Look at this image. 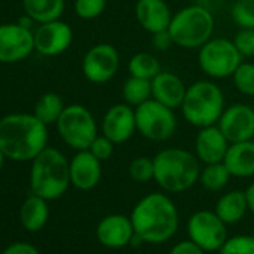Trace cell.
<instances>
[{"label":"cell","instance_id":"obj_1","mask_svg":"<svg viewBox=\"0 0 254 254\" xmlns=\"http://www.w3.org/2000/svg\"><path fill=\"white\" fill-rule=\"evenodd\" d=\"M48 147V126L35 114L15 112L0 118V150L12 162H32Z\"/></svg>","mask_w":254,"mask_h":254},{"label":"cell","instance_id":"obj_2","mask_svg":"<svg viewBox=\"0 0 254 254\" xmlns=\"http://www.w3.org/2000/svg\"><path fill=\"white\" fill-rule=\"evenodd\" d=\"M129 217L144 244H165L180 226L178 208L166 191H153L141 197Z\"/></svg>","mask_w":254,"mask_h":254},{"label":"cell","instance_id":"obj_3","mask_svg":"<svg viewBox=\"0 0 254 254\" xmlns=\"http://www.w3.org/2000/svg\"><path fill=\"white\" fill-rule=\"evenodd\" d=\"M154 181L166 193H184L199 183L200 162L184 148H163L154 157Z\"/></svg>","mask_w":254,"mask_h":254},{"label":"cell","instance_id":"obj_4","mask_svg":"<svg viewBox=\"0 0 254 254\" xmlns=\"http://www.w3.org/2000/svg\"><path fill=\"white\" fill-rule=\"evenodd\" d=\"M70 184L69 160L53 147H47L32 160L30 189L32 193L50 200L62 197Z\"/></svg>","mask_w":254,"mask_h":254},{"label":"cell","instance_id":"obj_5","mask_svg":"<svg viewBox=\"0 0 254 254\" xmlns=\"http://www.w3.org/2000/svg\"><path fill=\"white\" fill-rule=\"evenodd\" d=\"M224 108L226 102L223 90L212 79H199L187 87L180 109L190 126L200 129L217 124Z\"/></svg>","mask_w":254,"mask_h":254},{"label":"cell","instance_id":"obj_6","mask_svg":"<svg viewBox=\"0 0 254 254\" xmlns=\"http://www.w3.org/2000/svg\"><path fill=\"white\" fill-rule=\"evenodd\" d=\"M214 29V14L200 3L189 5L177 11L168 27L174 44L184 50H199L212 38Z\"/></svg>","mask_w":254,"mask_h":254},{"label":"cell","instance_id":"obj_7","mask_svg":"<svg viewBox=\"0 0 254 254\" xmlns=\"http://www.w3.org/2000/svg\"><path fill=\"white\" fill-rule=\"evenodd\" d=\"M62 141L75 151L88 150L96 139L97 123L91 111L79 103H72L64 108L56 123Z\"/></svg>","mask_w":254,"mask_h":254},{"label":"cell","instance_id":"obj_8","mask_svg":"<svg viewBox=\"0 0 254 254\" xmlns=\"http://www.w3.org/2000/svg\"><path fill=\"white\" fill-rule=\"evenodd\" d=\"M244 57L227 38H211L197 50V64L209 79L232 78Z\"/></svg>","mask_w":254,"mask_h":254},{"label":"cell","instance_id":"obj_9","mask_svg":"<svg viewBox=\"0 0 254 254\" xmlns=\"http://www.w3.org/2000/svg\"><path fill=\"white\" fill-rule=\"evenodd\" d=\"M136 132L148 141L165 142L171 139L178 127L175 109L150 99L135 108Z\"/></svg>","mask_w":254,"mask_h":254},{"label":"cell","instance_id":"obj_10","mask_svg":"<svg viewBox=\"0 0 254 254\" xmlns=\"http://www.w3.org/2000/svg\"><path fill=\"white\" fill-rule=\"evenodd\" d=\"M187 235L203 251L214 253L229 238L227 224L215 214V211L199 209L193 212L187 221Z\"/></svg>","mask_w":254,"mask_h":254},{"label":"cell","instance_id":"obj_11","mask_svg":"<svg viewBox=\"0 0 254 254\" xmlns=\"http://www.w3.org/2000/svg\"><path fill=\"white\" fill-rule=\"evenodd\" d=\"M120 69L118 50L106 42L93 45L82 57L81 70L84 78L91 84H106L115 78Z\"/></svg>","mask_w":254,"mask_h":254},{"label":"cell","instance_id":"obj_12","mask_svg":"<svg viewBox=\"0 0 254 254\" xmlns=\"http://www.w3.org/2000/svg\"><path fill=\"white\" fill-rule=\"evenodd\" d=\"M35 51L32 29L20 23L0 24V63L12 64L27 59Z\"/></svg>","mask_w":254,"mask_h":254},{"label":"cell","instance_id":"obj_13","mask_svg":"<svg viewBox=\"0 0 254 254\" xmlns=\"http://www.w3.org/2000/svg\"><path fill=\"white\" fill-rule=\"evenodd\" d=\"M35 51L45 57H56L66 53L73 42L72 27L62 20L42 23L33 32Z\"/></svg>","mask_w":254,"mask_h":254},{"label":"cell","instance_id":"obj_14","mask_svg":"<svg viewBox=\"0 0 254 254\" xmlns=\"http://www.w3.org/2000/svg\"><path fill=\"white\" fill-rule=\"evenodd\" d=\"M217 124L230 144L251 141L254 139V108L247 103L226 106Z\"/></svg>","mask_w":254,"mask_h":254},{"label":"cell","instance_id":"obj_15","mask_svg":"<svg viewBox=\"0 0 254 254\" xmlns=\"http://www.w3.org/2000/svg\"><path fill=\"white\" fill-rule=\"evenodd\" d=\"M102 135L111 139L115 145L124 144L136 133L135 108L124 103H115L106 109L100 123Z\"/></svg>","mask_w":254,"mask_h":254},{"label":"cell","instance_id":"obj_16","mask_svg":"<svg viewBox=\"0 0 254 254\" xmlns=\"http://www.w3.org/2000/svg\"><path fill=\"white\" fill-rule=\"evenodd\" d=\"M135 229L130 217L123 214H109L103 217L96 227L97 241L111 250H118L130 245Z\"/></svg>","mask_w":254,"mask_h":254},{"label":"cell","instance_id":"obj_17","mask_svg":"<svg viewBox=\"0 0 254 254\" xmlns=\"http://www.w3.org/2000/svg\"><path fill=\"white\" fill-rule=\"evenodd\" d=\"M230 142L221 132L218 124L200 127L194 139V154L200 163H218L224 160Z\"/></svg>","mask_w":254,"mask_h":254},{"label":"cell","instance_id":"obj_18","mask_svg":"<svg viewBox=\"0 0 254 254\" xmlns=\"http://www.w3.org/2000/svg\"><path fill=\"white\" fill-rule=\"evenodd\" d=\"M69 172L70 184L81 191H88L100 183L102 162L88 150H81L69 160Z\"/></svg>","mask_w":254,"mask_h":254},{"label":"cell","instance_id":"obj_19","mask_svg":"<svg viewBox=\"0 0 254 254\" xmlns=\"http://www.w3.org/2000/svg\"><path fill=\"white\" fill-rule=\"evenodd\" d=\"M172 15L166 0H138L135 5L136 21L150 35L168 30Z\"/></svg>","mask_w":254,"mask_h":254},{"label":"cell","instance_id":"obj_20","mask_svg":"<svg viewBox=\"0 0 254 254\" xmlns=\"http://www.w3.org/2000/svg\"><path fill=\"white\" fill-rule=\"evenodd\" d=\"M187 85L174 72L162 70L151 79L153 99L169 106L171 109H180L186 97Z\"/></svg>","mask_w":254,"mask_h":254},{"label":"cell","instance_id":"obj_21","mask_svg":"<svg viewBox=\"0 0 254 254\" xmlns=\"http://www.w3.org/2000/svg\"><path fill=\"white\" fill-rule=\"evenodd\" d=\"M223 163L235 178L254 177V139L230 144Z\"/></svg>","mask_w":254,"mask_h":254},{"label":"cell","instance_id":"obj_22","mask_svg":"<svg viewBox=\"0 0 254 254\" xmlns=\"http://www.w3.org/2000/svg\"><path fill=\"white\" fill-rule=\"evenodd\" d=\"M214 211L227 226L239 223L248 212V202H247L245 191L230 190L221 194L215 203Z\"/></svg>","mask_w":254,"mask_h":254},{"label":"cell","instance_id":"obj_23","mask_svg":"<svg viewBox=\"0 0 254 254\" xmlns=\"http://www.w3.org/2000/svg\"><path fill=\"white\" fill-rule=\"evenodd\" d=\"M50 217L48 200L32 193L20 208V221L29 232H39L44 229Z\"/></svg>","mask_w":254,"mask_h":254},{"label":"cell","instance_id":"obj_24","mask_svg":"<svg viewBox=\"0 0 254 254\" xmlns=\"http://www.w3.org/2000/svg\"><path fill=\"white\" fill-rule=\"evenodd\" d=\"M64 6V0H23L24 14L38 24L60 20Z\"/></svg>","mask_w":254,"mask_h":254},{"label":"cell","instance_id":"obj_25","mask_svg":"<svg viewBox=\"0 0 254 254\" xmlns=\"http://www.w3.org/2000/svg\"><path fill=\"white\" fill-rule=\"evenodd\" d=\"M66 105L62 99L60 94L57 93H53V91H48V93H44L35 103V109H33V114L42 121L45 123L47 126H51V124H56L62 115V112L64 111Z\"/></svg>","mask_w":254,"mask_h":254},{"label":"cell","instance_id":"obj_26","mask_svg":"<svg viewBox=\"0 0 254 254\" xmlns=\"http://www.w3.org/2000/svg\"><path fill=\"white\" fill-rule=\"evenodd\" d=\"M162 64L157 56L153 53H136L130 57L129 63H127V72L130 76H138L144 79H153L162 72Z\"/></svg>","mask_w":254,"mask_h":254},{"label":"cell","instance_id":"obj_27","mask_svg":"<svg viewBox=\"0 0 254 254\" xmlns=\"http://www.w3.org/2000/svg\"><path fill=\"white\" fill-rule=\"evenodd\" d=\"M121 94H123V99L127 105L136 108V106L142 105L144 102L153 99L151 81L129 75V78H127L123 84Z\"/></svg>","mask_w":254,"mask_h":254},{"label":"cell","instance_id":"obj_28","mask_svg":"<svg viewBox=\"0 0 254 254\" xmlns=\"http://www.w3.org/2000/svg\"><path fill=\"white\" fill-rule=\"evenodd\" d=\"M230 178H232V175L223 162L205 165L199 174V183L208 191L223 190L229 184Z\"/></svg>","mask_w":254,"mask_h":254},{"label":"cell","instance_id":"obj_29","mask_svg":"<svg viewBox=\"0 0 254 254\" xmlns=\"http://www.w3.org/2000/svg\"><path fill=\"white\" fill-rule=\"evenodd\" d=\"M235 88L248 97H254V63L242 62L232 75Z\"/></svg>","mask_w":254,"mask_h":254},{"label":"cell","instance_id":"obj_30","mask_svg":"<svg viewBox=\"0 0 254 254\" xmlns=\"http://www.w3.org/2000/svg\"><path fill=\"white\" fill-rule=\"evenodd\" d=\"M230 17L239 29H254V0H235Z\"/></svg>","mask_w":254,"mask_h":254},{"label":"cell","instance_id":"obj_31","mask_svg":"<svg viewBox=\"0 0 254 254\" xmlns=\"http://www.w3.org/2000/svg\"><path fill=\"white\" fill-rule=\"evenodd\" d=\"M127 172H129V177L136 183L154 181V159L145 156L136 157L129 163Z\"/></svg>","mask_w":254,"mask_h":254},{"label":"cell","instance_id":"obj_32","mask_svg":"<svg viewBox=\"0 0 254 254\" xmlns=\"http://www.w3.org/2000/svg\"><path fill=\"white\" fill-rule=\"evenodd\" d=\"M218 254H254V235L229 236Z\"/></svg>","mask_w":254,"mask_h":254},{"label":"cell","instance_id":"obj_33","mask_svg":"<svg viewBox=\"0 0 254 254\" xmlns=\"http://www.w3.org/2000/svg\"><path fill=\"white\" fill-rule=\"evenodd\" d=\"M108 5V0H75L73 9L78 18L90 21L99 18Z\"/></svg>","mask_w":254,"mask_h":254},{"label":"cell","instance_id":"obj_34","mask_svg":"<svg viewBox=\"0 0 254 254\" xmlns=\"http://www.w3.org/2000/svg\"><path fill=\"white\" fill-rule=\"evenodd\" d=\"M232 41L242 57H254V29H239Z\"/></svg>","mask_w":254,"mask_h":254},{"label":"cell","instance_id":"obj_35","mask_svg":"<svg viewBox=\"0 0 254 254\" xmlns=\"http://www.w3.org/2000/svg\"><path fill=\"white\" fill-rule=\"evenodd\" d=\"M114 148H115V144L111 139H108L105 135H97L96 139L91 142L88 151L94 157H97L100 162H106V160H109L112 157Z\"/></svg>","mask_w":254,"mask_h":254},{"label":"cell","instance_id":"obj_36","mask_svg":"<svg viewBox=\"0 0 254 254\" xmlns=\"http://www.w3.org/2000/svg\"><path fill=\"white\" fill-rule=\"evenodd\" d=\"M169 254H206V251H203L191 239H184L172 245V248L169 250Z\"/></svg>","mask_w":254,"mask_h":254},{"label":"cell","instance_id":"obj_37","mask_svg":"<svg viewBox=\"0 0 254 254\" xmlns=\"http://www.w3.org/2000/svg\"><path fill=\"white\" fill-rule=\"evenodd\" d=\"M151 45L157 51H168L175 44H174V39H172L169 30H162V32L151 35Z\"/></svg>","mask_w":254,"mask_h":254},{"label":"cell","instance_id":"obj_38","mask_svg":"<svg viewBox=\"0 0 254 254\" xmlns=\"http://www.w3.org/2000/svg\"><path fill=\"white\" fill-rule=\"evenodd\" d=\"M2 254H39V251L29 242H14L6 247Z\"/></svg>","mask_w":254,"mask_h":254},{"label":"cell","instance_id":"obj_39","mask_svg":"<svg viewBox=\"0 0 254 254\" xmlns=\"http://www.w3.org/2000/svg\"><path fill=\"white\" fill-rule=\"evenodd\" d=\"M245 196H247V202H248V211L254 215V181L247 187Z\"/></svg>","mask_w":254,"mask_h":254},{"label":"cell","instance_id":"obj_40","mask_svg":"<svg viewBox=\"0 0 254 254\" xmlns=\"http://www.w3.org/2000/svg\"><path fill=\"white\" fill-rule=\"evenodd\" d=\"M5 154H3V151L0 150V171H2V168H3V165H5Z\"/></svg>","mask_w":254,"mask_h":254},{"label":"cell","instance_id":"obj_41","mask_svg":"<svg viewBox=\"0 0 254 254\" xmlns=\"http://www.w3.org/2000/svg\"><path fill=\"white\" fill-rule=\"evenodd\" d=\"M0 96H2V88H0Z\"/></svg>","mask_w":254,"mask_h":254}]
</instances>
